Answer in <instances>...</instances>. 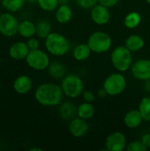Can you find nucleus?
Wrapping results in <instances>:
<instances>
[{"label":"nucleus","instance_id":"f257e3e1","mask_svg":"<svg viewBox=\"0 0 150 151\" xmlns=\"http://www.w3.org/2000/svg\"><path fill=\"white\" fill-rule=\"evenodd\" d=\"M61 86L56 83H42L39 85L34 92L36 101L46 107H54L58 105L64 96Z\"/></svg>","mask_w":150,"mask_h":151},{"label":"nucleus","instance_id":"f03ea898","mask_svg":"<svg viewBox=\"0 0 150 151\" xmlns=\"http://www.w3.org/2000/svg\"><path fill=\"white\" fill-rule=\"evenodd\" d=\"M45 48L50 54L56 57H63L70 51L71 44L64 35L51 32L45 39Z\"/></svg>","mask_w":150,"mask_h":151},{"label":"nucleus","instance_id":"7ed1b4c3","mask_svg":"<svg viewBox=\"0 0 150 151\" xmlns=\"http://www.w3.org/2000/svg\"><path fill=\"white\" fill-rule=\"evenodd\" d=\"M132 53L125 45L116 47L111 53V62L113 67L120 73L128 71L133 65Z\"/></svg>","mask_w":150,"mask_h":151},{"label":"nucleus","instance_id":"20e7f679","mask_svg":"<svg viewBox=\"0 0 150 151\" xmlns=\"http://www.w3.org/2000/svg\"><path fill=\"white\" fill-rule=\"evenodd\" d=\"M61 88L64 95L68 98H77L84 91V82L76 73L66 74L61 81Z\"/></svg>","mask_w":150,"mask_h":151},{"label":"nucleus","instance_id":"39448f33","mask_svg":"<svg viewBox=\"0 0 150 151\" xmlns=\"http://www.w3.org/2000/svg\"><path fill=\"white\" fill-rule=\"evenodd\" d=\"M87 43L93 53L103 54L111 50L112 46V39L109 34L103 31H95L90 35Z\"/></svg>","mask_w":150,"mask_h":151},{"label":"nucleus","instance_id":"423d86ee","mask_svg":"<svg viewBox=\"0 0 150 151\" xmlns=\"http://www.w3.org/2000/svg\"><path fill=\"white\" fill-rule=\"evenodd\" d=\"M103 88L106 90L108 96H118L125 91L126 88V79L120 72L111 73L104 80Z\"/></svg>","mask_w":150,"mask_h":151},{"label":"nucleus","instance_id":"0eeeda50","mask_svg":"<svg viewBox=\"0 0 150 151\" xmlns=\"http://www.w3.org/2000/svg\"><path fill=\"white\" fill-rule=\"evenodd\" d=\"M26 61L27 65L35 71H43L50 64L49 55L40 49L30 50L26 58Z\"/></svg>","mask_w":150,"mask_h":151},{"label":"nucleus","instance_id":"6e6552de","mask_svg":"<svg viewBox=\"0 0 150 151\" xmlns=\"http://www.w3.org/2000/svg\"><path fill=\"white\" fill-rule=\"evenodd\" d=\"M19 22L18 19L9 12L0 15V34L5 37H12L19 33Z\"/></svg>","mask_w":150,"mask_h":151},{"label":"nucleus","instance_id":"1a4fd4ad","mask_svg":"<svg viewBox=\"0 0 150 151\" xmlns=\"http://www.w3.org/2000/svg\"><path fill=\"white\" fill-rule=\"evenodd\" d=\"M131 73L134 79L146 81L150 80V59L141 58L133 63Z\"/></svg>","mask_w":150,"mask_h":151},{"label":"nucleus","instance_id":"9d476101","mask_svg":"<svg viewBox=\"0 0 150 151\" xmlns=\"http://www.w3.org/2000/svg\"><path fill=\"white\" fill-rule=\"evenodd\" d=\"M105 147L108 151H123L127 147L126 135L121 132H114L108 135L105 141Z\"/></svg>","mask_w":150,"mask_h":151},{"label":"nucleus","instance_id":"9b49d317","mask_svg":"<svg viewBox=\"0 0 150 151\" xmlns=\"http://www.w3.org/2000/svg\"><path fill=\"white\" fill-rule=\"evenodd\" d=\"M90 10V17L95 24L98 26H104L110 21L111 12L108 7L97 4Z\"/></svg>","mask_w":150,"mask_h":151},{"label":"nucleus","instance_id":"f8f14e48","mask_svg":"<svg viewBox=\"0 0 150 151\" xmlns=\"http://www.w3.org/2000/svg\"><path fill=\"white\" fill-rule=\"evenodd\" d=\"M68 130L73 137L81 138L88 134L89 130V126L86 119L80 117H75L74 119L70 120Z\"/></svg>","mask_w":150,"mask_h":151},{"label":"nucleus","instance_id":"ddd939ff","mask_svg":"<svg viewBox=\"0 0 150 151\" xmlns=\"http://www.w3.org/2000/svg\"><path fill=\"white\" fill-rule=\"evenodd\" d=\"M30 50L24 42H16L9 49V55L14 60H22L26 59Z\"/></svg>","mask_w":150,"mask_h":151},{"label":"nucleus","instance_id":"4468645a","mask_svg":"<svg viewBox=\"0 0 150 151\" xmlns=\"http://www.w3.org/2000/svg\"><path fill=\"white\" fill-rule=\"evenodd\" d=\"M33 87V81L27 75H19L13 81L14 90L20 95L27 94Z\"/></svg>","mask_w":150,"mask_h":151},{"label":"nucleus","instance_id":"2eb2a0df","mask_svg":"<svg viewBox=\"0 0 150 151\" xmlns=\"http://www.w3.org/2000/svg\"><path fill=\"white\" fill-rule=\"evenodd\" d=\"M143 119L139 110H131L129 111L124 118V123L126 127L134 129L139 127L142 124Z\"/></svg>","mask_w":150,"mask_h":151},{"label":"nucleus","instance_id":"dca6fc26","mask_svg":"<svg viewBox=\"0 0 150 151\" xmlns=\"http://www.w3.org/2000/svg\"><path fill=\"white\" fill-rule=\"evenodd\" d=\"M145 42L144 39L136 34L129 35L125 41V46L132 52H137L144 48Z\"/></svg>","mask_w":150,"mask_h":151},{"label":"nucleus","instance_id":"f3484780","mask_svg":"<svg viewBox=\"0 0 150 151\" xmlns=\"http://www.w3.org/2000/svg\"><path fill=\"white\" fill-rule=\"evenodd\" d=\"M58 113L61 119L65 120H71L77 116V107L73 103L67 101L59 106Z\"/></svg>","mask_w":150,"mask_h":151},{"label":"nucleus","instance_id":"a211bd4d","mask_svg":"<svg viewBox=\"0 0 150 151\" xmlns=\"http://www.w3.org/2000/svg\"><path fill=\"white\" fill-rule=\"evenodd\" d=\"M72 18V8L68 5V4H59L57 9L56 10V19L60 24H67L71 21Z\"/></svg>","mask_w":150,"mask_h":151},{"label":"nucleus","instance_id":"6ab92c4d","mask_svg":"<svg viewBox=\"0 0 150 151\" xmlns=\"http://www.w3.org/2000/svg\"><path fill=\"white\" fill-rule=\"evenodd\" d=\"M92 50L88 43H80L78 44L72 51V55L75 60L79 62L86 61L91 55Z\"/></svg>","mask_w":150,"mask_h":151},{"label":"nucleus","instance_id":"aec40b11","mask_svg":"<svg viewBox=\"0 0 150 151\" xmlns=\"http://www.w3.org/2000/svg\"><path fill=\"white\" fill-rule=\"evenodd\" d=\"M49 74L54 79H63L66 75V69L60 61H53L48 66Z\"/></svg>","mask_w":150,"mask_h":151},{"label":"nucleus","instance_id":"412c9836","mask_svg":"<svg viewBox=\"0 0 150 151\" xmlns=\"http://www.w3.org/2000/svg\"><path fill=\"white\" fill-rule=\"evenodd\" d=\"M95 107L92 103L83 102L77 107V116L86 120L90 119L95 115Z\"/></svg>","mask_w":150,"mask_h":151},{"label":"nucleus","instance_id":"4be33fe9","mask_svg":"<svg viewBox=\"0 0 150 151\" xmlns=\"http://www.w3.org/2000/svg\"><path fill=\"white\" fill-rule=\"evenodd\" d=\"M19 34L24 38L33 37L36 34V26L30 20H23L19 23Z\"/></svg>","mask_w":150,"mask_h":151},{"label":"nucleus","instance_id":"5701e85b","mask_svg":"<svg viewBox=\"0 0 150 151\" xmlns=\"http://www.w3.org/2000/svg\"><path fill=\"white\" fill-rule=\"evenodd\" d=\"M142 17L138 12H131L127 13L124 19V24L128 29H134L138 27L141 22Z\"/></svg>","mask_w":150,"mask_h":151},{"label":"nucleus","instance_id":"b1692460","mask_svg":"<svg viewBox=\"0 0 150 151\" xmlns=\"http://www.w3.org/2000/svg\"><path fill=\"white\" fill-rule=\"evenodd\" d=\"M36 26V35L41 39H46L47 36L51 33V25L49 21L42 19L37 22Z\"/></svg>","mask_w":150,"mask_h":151},{"label":"nucleus","instance_id":"393cba45","mask_svg":"<svg viewBox=\"0 0 150 151\" xmlns=\"http://www.w3.org/2000/svg\"><path fill=\"white\" fill-rule=\"evenodd\" d=\"M138 110L140 111L143 120L150 122V96H145L141 100Z\"/></svg>","mask_w":150,"mask_h":151},{"label":"nucleus","instance_id":"a878e982","mask_svg":"<svg viewBox=\"0 0 150 151\" xmlns=\"http://www.w3.org/2000/svg\"><path fill=\"white\" fill-rule=\"evenodd\" d=\"M26 0H1V4L10 12H15L21 9Z\"/></svg>","mask_w":150,"mask_h":151},{"label":"nucleus","instance_id":"bb28decb","mask_svg":"<svg viewBox=\"0 0 150 151\" xmlns=\"http://www.w3.org/2000/svg\"><path fill=\"white\" fill-rule=\"evenodd\" d=\"M37 4L45 12H54L59 6L58 0H38Z\"/></svg>","mask_w":150,"mask_h":151},{"label":"nucleus","instance_id":"cd10ccee","mask_svg":"<svg viewBox=\"0 0 150 151\" xmlns=\"http://www.w3.org/2000/svg\"><path fill=\"white\" fill-rule=\"evenodd\" d=\"M126 150L127 151H146L148 148L141 141H133L127 144Z\"/></svg>","mask_w":150,"mask_h":151},{"label":"nucleus","instance_id":"c85d7f7f","mask_svg":"<svg viewBox=\"0 0 150 151\" xmlns=\"http://www.w3.org/2000/svg\"><path fill=\"white\" fill-rule=\"evenodd\" d=\"M79 7L82 9H92L95 5L98 4V0H75Z\"/></svg>","mask_w":150,"mask_h":151},{"label":"nucleus","instance_id":"c756f323","mask_svg":"<svg viewBox=\"0 0 150 151\" xmlns=\"http://www.w3.org/2000/svg\"><path fill=\"white\" fill-rule=\"evenodd\" d=\"M27 46H28V48H29L30 50H37L40 47V42H39V40L37 38L34 37V36L28 38V40L27 42Z\"/></svg>","mask_w":150,"mask_h":151},{"label":"nucleus","instance_id":"7c9ffc66","mask_svg":"<svg viewBox=\"0 0 150 151\" xmlns=\"http://www.w3.org/2000/svg\"><path fill=\"white\" fill-rule=\"evenodd\" d=\"M81 96H82L83 100L88 103L93 104V102H95V95L90 90H84L83 93L81 94Z\"/></svg>","mask_w":150,"mask_h":151},{"label":"nucleus","instance_id":"2f4dec72","mask_svg":"<svg viewBox=\"0 0 150 151\" xmlns=\"http://www.w3.org/2000/svg\"><path fill=\"white\" fill-rule=\"evenodd\" d=\"M119 1L120 0H98V4H103L108 8H111V7H114L115 5H117Z\"/></svg>","mask_w":150,"mask_h":151},{"label":"nucleus","instance_id":"473e14b6","mask_svg":"<svg viewBox=\"0 0 150 151\" xmlns=\"http://www.w3.org/2000/svg\"><path fill=\"white\" fill-rule=\"evenodd\" d=\"M141 141L144 143V145L148 148V150L150 149V133H146L141 136Z\"/></svg>","mask_w":150,"mask_h":151},{"label":"nucleus","instance_id":"72a5a7b5","mask_svg":"<svg viewBox=\"0 0 150 151\" xmlns=\"http://www.w3.org/2000/svg\"><path fill=\"white\" fill-rule=\"evenodd\" d=\"M97 96H98L100 98H103V97L107 96H108V94H107L106 90H105L103 88H100V89L98 90V92H97Z\"/></svg>","mask_w":150,"mask_h":151},{"label":"nucleus","instance_id":"f704fd0d","mask_svg":"<svg viewBox=\"0 0 150 151\" xmlns=\"http://www.w3.org/2000/svg\"><path fill=\"white\" fill-rule=\"evenodd\" d=\"M144 88L147 92L150 93V80L144 81Z\"/></svg>","mask_w":150,"mask_h":151},{"label":"nucleus","instance_id":"c9c22d12","mask_svg":"<svg viewBox=\"0 0 150 151\" xmlns=\"http://www.w3.org/2000/svg\"><path fill=\"white\" fill-rule=\"evenodd\" d=\"M70 0H58L59 4H68Z\"/></svg>","mask_w":150,"mask_h":151},{"label":"nucleus","instance_id":"e433bc0d","mask_svg":"<svg viewBox=\"0 0 150 151\" xmlns=\"http://www.w3.org/2000/svg\"><path fill=\"white\" fill-rule=\"evenodd\" d=\"M29 4H36L37 2H38V0H27Z\"/></svg>","mask_w":150,"mask_h":151},{"label":"nucleus","instance_id":"4c0bfd02","mask_svg":"<svg viewBox=\"0 0 150 151\" xmlns=\"http://www.w3.org/2000/svg\"><path fill=\"white\" fill-rule=\"evenodd\" d=\"M42 149H39V148H33V149H30V151H42Z\"/></svg>","mask_w":150,"mask_h":151},{"label":"nucleus","instance_id":"58836bf2","mask_svg":"<svg viewBox=\"0 0 150 151\" xmlns=\"http://www.w3.org/2000/svg\"><path fill=\"white\" fill-rule=\"evenodd\" d=\"M146 2H147V3H148V4L150 5V0H146Z\"/></svg>","mask_w":150,"mask_h":151},{"label":"nucleus","instance_id":"ea45409f","mask_svg":"<svg viewBox=\"0 0 150 151\" xmlns=\"http://www.w3.org/2000/svg\"><path fill=\"white\" fill-rule=\"evenodd\" d=\"M0 64H1V56H0Z\"/></svg>","mask_w":150,"mask_h":151}]
</instances>
